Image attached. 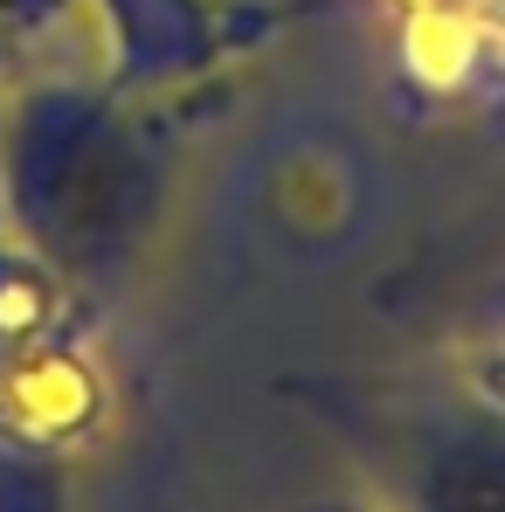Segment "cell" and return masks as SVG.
Returning <instances> with one entry per match:
<instances>
[{"label":"cell","instance_id":"obj_1","mask_svg":"<svg viewBox=\"0 0 505 512\" xmlns=\"http://www.w3.org/2000/svg\"><path fill=\"white\" fill-rule=\"evenodd\" d=\"M180 180V90L104 77H14L0 90V229L111 312Z\"/></svg>","mask_w":505,"mask_h":512},{"label":"cell","instance_id":"obj_2","mask_svg":"<svg viewBox=\"0 0 505 512\" xmlns=\"http://www.w3.org/2000/svg\"><path fill=\"white\" fill-rule=\"evenodd\" d=\"M284 395L333 436L367 512H505V395L471 360L298 374Z\"/></svg>","mask_w":505,"mask_h":512},{"label":"cell","instance_id":"obj_3","mask_svg":"<svg viewBox=\"0 0 505 512\" xmlns=\"http://www.w3.org/2000/svg\"><path fill=\"white\" fill-rule=\"evenodd\" d=\"M395 63L436 97H505V0H374Z\"/></svg>","mask_w":505,"mask_h":512},{"label":"cell","instance_id":"obj_4","mask_svg":"<svg viewBox=\"0 0 505 512\" xmlns=\"http://www.w3.org/2000/svg\"><path fill=\"white\" fill-rule=\"evenodd\" d=\"M312 512H367V506H360V492H346V499H326V506H312Z\"/></svg>","mask_w":505,"mask_h":512}]
</instances>
